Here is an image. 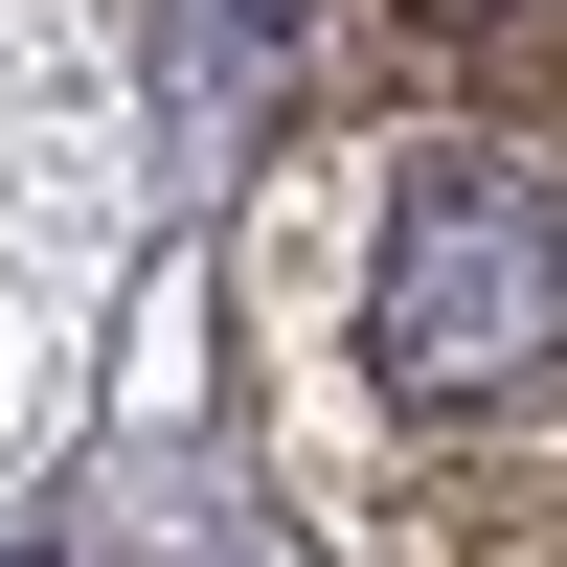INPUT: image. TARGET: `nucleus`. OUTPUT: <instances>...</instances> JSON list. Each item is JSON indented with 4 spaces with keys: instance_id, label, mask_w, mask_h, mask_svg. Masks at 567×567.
I'll return each mask as SVG.
<instances>
[{
    "instance_id": "1",
    "label": "nucleus",
    "mask_w": 567,
    "mask_h": 567,
    "mask_svg": "<svg viewBox=\"0 0 567 567\" xmlns=\"http://www.w3.org/2000/svg\"><path fill=\"white\" fill-rule=\"evenodd\" d=\"M567 341V227L523 205L499 159H409L386 182V272H363V363L409 409H477Z\"/></svg>"
}]
</instances>
